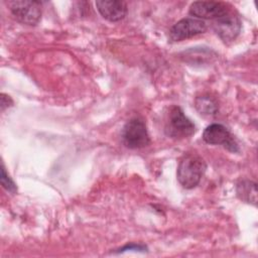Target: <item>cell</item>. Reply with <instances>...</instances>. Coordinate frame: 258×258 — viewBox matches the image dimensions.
<instances>
[{"label": "cell", "mask_w": 258, "mask_h": 258, "mask_svg": "<svg viewBox=\"0 0 258 258\" xmlns=\"http://www.w3.org/2000/svg\"><path fill=\"white\" fill-rule=\"evenodd\" d=\"M206 169L207 163L202 156L197 153H186L179 160L176 170L177 180L182 187L191 189L200 183Z\"/></svg>", "instance_id": "6da1fadb"}, {"label": "cell", "mask_w": 258, "mask_h": 258, "mask_svg": "<svg viewBox=\"0 0 258 258\" xmlns=\"http://www.w3.org/2000/svg\"><path fill=\"white\" fill-rule=\"evenodd\" d=\"M164 131L171 138L183 139L195 134L196 125L184 115L180 107L173 105L168 109Z\"/></svg>", "instance_id": "7a4b0ae2"}, {"label": "cell", "mask_w": 258, "mask_h": 258, "mask_svg": "<svg viewBox=\"0 0 258 258\" xmlns=\"http://www.w3.org/2000/svg\"><path fill=\"white\" fill-rule=\"evenodd\" d=\"M122 140L126 147L130 149H139L146 147L150 143V137L147 127L142 119H130L122 129Z\"/></svg>", "instance_id": "3957f363"}, {"label": "cell", "mask_w": 258, "mask_h": 258, "mask_svg": "<svg viewBox=\"0 0 258 258\" xmlns=\"http://www.w3.org/2000/svg\"><path fill=\"white\" fill-rule=\"evenodd\" d=\"M9 10L15 19L23 24L35 25L41 17V3L38 1H9Z\"/></svg>", "instance_id": "277c9868"}, {"label": "cell", "mask_w": 258, "mask_h": 258, "mask_svg": "<svg viewBox=\"0 0 258 258\" xmlns=\"http://www.w3.org/2000/svg\"><path fill=\"white\" fill-rule=\"evenodd\" d=\"M208 29L207 23L195 17H186L177 21L169 30L168 38L170 41L176 42L192 36L205 33Z\"/></svg>", "instance_id": "5b68a950"}, {"label": "cell", "mask_w": 258, "mask_h": 258, "mask_svg": "<svg viewBox=\"0 0 258 258\" xmlns=\"http://www.w3.org/2000/svg\"><path fill=\"white\" fill-rule=\"evenodd\" d=\"M203 140L212 145H223L231 152H238L239 146L229 129L219 123L209 125L203 133Z\"/></svg>", "instance_id": "8992f818"}, {"label": "cell", "mask_w": 258, "mask_h": 258, "mask_svg": "<svg viewBox=\"0 0 258 258\" xmlns=\"http://www.w3.org/2000/svg\"><path fill=\"white\" fill-rule=\"evenodd\" d=\"M213 29L217 35L225 42H231L236 39L241 31V20L232 10L223 16L213 20Z\"/></svg>", "instance_id": "52a82bcc"}, {"label": "cell", "mask_w": 258, "mask_h": 258, "mask_svg": "<svg viewBox=\"0 0 258 258\" xmlns=\"http://www.w3.org/2000/svg\"><path fill=\"white\" fill-rule=\"evenodd\" d=\"M228 3L220 1H196L189 6L188 13L198 19H217L231 11Z\"/></svg>", "instance_id": "ba28073f"}, {"label": "cell", "mask_w": 258, "mask_h": 258, "mask_svg": "<svg viewBox=\"0 0 258 258\" xmlns=\"http://www.w3.org/2000/svg\"><path fill=\"white\" fill-rule=\"evenodd\" d=\"M96 7L103 18L116 22L122 20L128 11L127 4L119 0H101L96 2Z\"/></svg>", "instance_id": "9c48e42d"}, {"label": "cell", "mask_w": 258, "mask_h": 258, "mask_svg": "<svg viewBox=\"0 0 258 258\" xmlns=\"http://www.w3.org/2000/svg\"><path fill=\"white\" fill-rule=\"evenodd\" d=\"M236 192L240 200L256 206L257 204V184L255 181L243 179L237 183Z\"/></svg>", "instance_id": "30bf717a"}, {"label": "cell", "mask_w": 258, "mask_h": 258, "mask_svg": "<svg viewBox=\"0 0 258 258\" xmlns=\"http://www.w3.org/2000/svg\"><path fill=\"white\" fill-rule=\"evenodd\" d=\"M195 107L201 115L213 116L219 111V105L216 99L210 95H202L196 98Z\"/></svg>", "instance_id": "8fae6325"}, {"label": "cell", "mask_w": 258, "mask_h": 258, "mask_svg": "<svg viewBox=\"0 0 258 258\" xmlns=\"http://www.w3.org/2000/svg\"><path fill=\"white\" fill-rule=\"evenodd\" d=\"M0 181H1V184L2 186L9 192L11 194H15L17 191V187H16V184L14 183V181L11 179V177L7 174L6 170H5V167H4V164H2V167H1V175H0Z\"/></svg>", "instance_id": "7c38bea8"}, {"label": "cell", "mask_w": 258, "mask_h": 258, "mask_svg": "<svg viewBox=\"0 0 258 258\" xmlns=\"http://www.w3.org/2000/svg\"><path fill=\"white\" fill-rule=\"evenodd\" d=\"M13 105L12 99L5 94H1V111H4L6 108H9Z\"/></svg>", "instance_id": "4fadbf2b"}]
</instances>
